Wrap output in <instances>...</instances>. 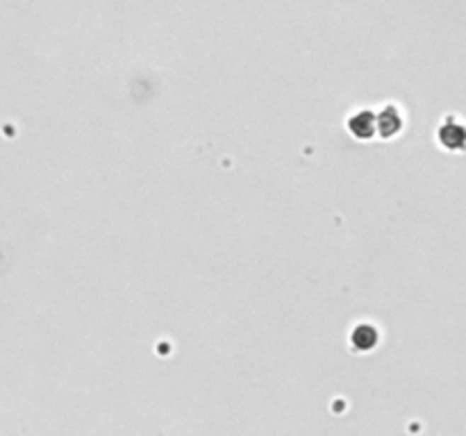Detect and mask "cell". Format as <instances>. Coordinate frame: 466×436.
<instances>
[{"mask_svg":"<svg viewBox=\"0 0 466 436\" xmlns=\"http://www.w3.org/2000/svg\"><path fill=\"white\" fill-rule=\"evenodd\" d=\"M348 130L357 139H373L375 137V114L371 109H357V112L348 118Z\"/></svg>","mask_w":466,"mask_h":436,"instance_id":"7a4b0ae2","label":"cell"},{"mask_svg":"<svg viewBox=\"0 0 466 436\" xmlns=\"http://www.w3.org/2000/svg\"><path fill=\"white\" fill-rule=\"evenodd\" d=\"M353 343L355 345H360V348H373L375 343H377V332H375V327H371V325H360L357 330L353 332Z\"/></svg>","mask_w":466,"mask_h":436,"instance_id":"3957f363","label":"cell"},{"mask_svg":"<svg viewBox=\"0 0 466 436\" xmlns=\"http://www.w3.org/2000/svg\"><path fill=\"white\" fill-rule=\"evenodd\" d=\"M375 114V134H380L382 139H392L400 132L403 127V116H400V109L396 105H385L380 112Z\"/></svg>","mask_w":466,"mask_h":436,"instance_id":"6da1fadb","label":"cell"}]
</instances>
